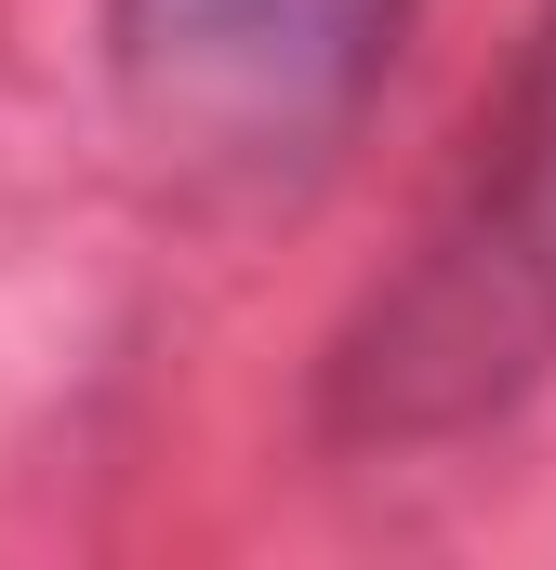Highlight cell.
<instances>
[{
    "instance_id": "6da1fadb",
    "label": "cell",
    "mask_w": 556,
    "mask_h": 570,
    "mask_svg": "<svg viewBox=\"0 0 556 570\" xmlns=\"http://www.w3.org/2000/svg\"><path fill=\"white\" fill-rule=\"evenodd\" d=\"M556 372V13L517 94L477 120L450 199L424 213L411 266L331 345L345 438H450Z\"/></svg>"
},
{
    "instance_id": "7a4b0ae2",
    "label": "cell",
    "mask_w": 556,
    "mask_h": 570,
    "mask_svg": "<svg viewBox=\"0 0 556 570\" xmlns=\"http://www.w3.org/2000/svg\"><path fill=\"white\" fill-rule=\"evenodd\" d=\"M411 0H107L120 107L186 159H318L385 80Z\"/></svg>"
}]
</instances>
